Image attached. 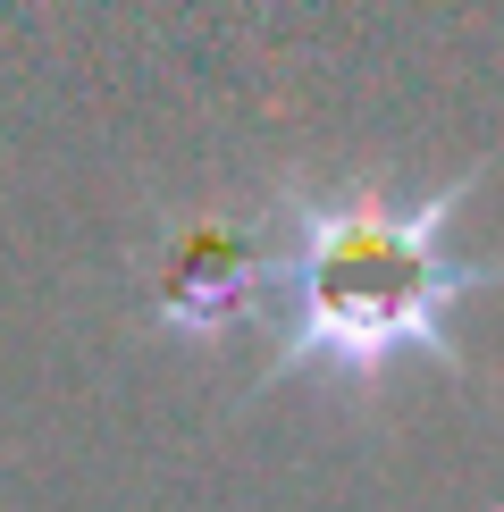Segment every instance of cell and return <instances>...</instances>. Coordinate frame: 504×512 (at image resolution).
Wrapping results in <instances>:
<instances>
[{
    "instance_id": "cell-1",
    "label": "cell",
    "mask_w": 504,
    "mask_h": 512,
    "mask_svg": "<svg viewBox=\"0 0 504 512\" xmlns=\"http://www.w3.org/2000/svg\"><path fill=\"white\" fill-rule=\"evenodd\" d=\"M471 202V177L429 202L395 194H303L286 202V244L261 261V303H278V361L269 378H345L378 387L395 361L429 353L462 370L454 311L462 294L496 286V261H462L446 219Z\"/></svg>"
}]
</instances>
